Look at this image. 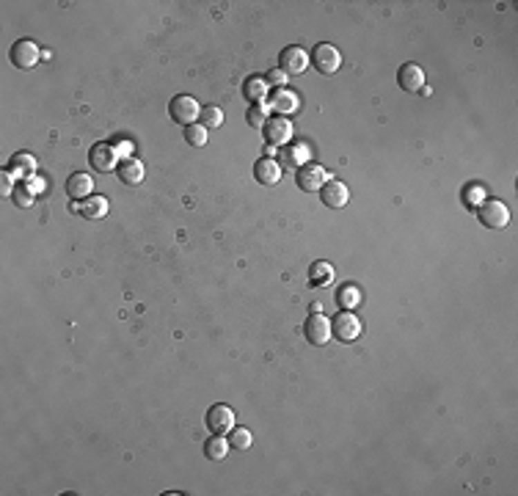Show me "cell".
<instances>
[{"label":"cell","instance_id":"25","mask_svg":"<svg viewBox=\"0 0 518 496\" xmlns=\"http://www.w3.org/2000/svg\"><path fill=\"white\" fill-rule=\"evenodd\" d=\"M199 122H202L204 127H221V124H224V111L215 108V105H207V108H202Z\"/></svg>","mask_w":518,"mask_h":496},{"label":"cell","instance_id":"3","mask_svg":"<svg viewBox=\"0 0 518 496\" xmlns=\"http://www.w3.org/2000/svg\"><path fill=\"white\" fill-rule=\"evenodd\" d=\"M331 336H336L339 342H353V339H358L361 336V323H358V317L353 314V312H339L334 320H331Z\"/></svg>","mask_w":518,"mask_h":496},{"label":"cell","instance_id":"14","mask_svg":"<svg viewBox=\"0 0 518 496\" xmlns=\"http://www.w3.org/2000/svg\"><path fill=\"white\" fill-rule=\"evenodd\" d=\"M397 83H400V88L408 91V94L422 91V88H425V72H422V66H419V64H403L400 72H397Z\"/></svg>","mask_w":518,"mask_h":496},{"label":"cell","instance_id":"18","mask_svg":"<svg viewBox=\"0 0 518 496\" xmlns=\"http://www.w3.org/2000/svg\"><path fill=\"white\" fill-rule=\"evenodd\" d=\"M309 160V149L303 144H287L281 146V163L289 169H303Z\"/></svg>","mask_w":518,"mask_h":496},{"label":"cell","instance_id":"33","mask_svg":"<svg viewBox=\"0 0 518 496\" xmlns=\"http://www.w3.org/2000/svg\"><path fill=\"white\" fill-rule=\"evenodd\" d=\"M113 146H116V152L122 155V160H124V158H130V152H133L130 141H119V144H113Z\"/></svg>","mask_w":518,"mask_h":496},{"label":"cell","instance_id":"29","mask_svg":"<svg viewBox=\"0 0 518 496\" xmlns=\"http://www.w3.org/2000/svg\"><path fill=\"white\" fill-rule=\"evenodd\" d=\"M14 202H17L19 207H30V204H33V191L28 188V182H17V188H14Z\"/></svg>","mask_w":518,"mask_h":496},{"label":"cell","instance_id":"8","mask_svg":"<svg viewBox=\"0 0 518 496\" xmlns=\"http://www.w3.org/2000/svg\"><path fill=\"white\" fill-rule=\"evenodd\" d=\"M303 334H306L309 345L323 347V345L331 339V320H328L325 314H309V317H306V325H303Z\"/></svg>","mask_w":518,"mask_h":496},{"label":"cell","instance_id":"1","mask_svg":"<svg viewBox=\"0 0 518 496\" xmlns=\"http://www.w3.org/2000/svg\"><path fill=\"white\" fill-rule=\"evenodd\" d=\"M169 113H171V119H174L177 124L191 127V124L199 122V116H202V105H199L191 94H177V97L171 99V105H169Z\"/></svg>","mask_w":518,"mask_h":496},{"label":"cell","instance_id":"22","mask_svg":"<svg viewBox=\"0 0 518 496\" xmlns=\"http://www.w3.org/2000/svg\"><path fill=\"white\" fill-rule=\"evenodd\" d=\"M8 171H11L14 177H33V171H36V160H33V155H28V152H17V155L11 158Z\"/></svg>","mask_w":518,"mask_h":496},{"label":"cell","instance_id":"28","mask_svg":"<svg viewBox=\"0 0 518 496\" xmlns=\"http://www.w3.org/2000/svg\"><path fill=\"white\" fill-rule=\"evenodd\" d=\"M246 122L251 124V127H265V122H267V108H265V102H257V105H251L249 108V113H246Z\"/></svg>","mask_w":518,"mask_h":496},{"label":"cell","instance_id":"27","mask_svg":"<svg viewBox=\"0 0 518 496\" xmlns=\"http://www.w3.org/2000/svg\"><path fill=\"white\" fill-rule=\"evenodd\" d=\"M185 141L191 146H204L207 144V127L204 124H191L185 127Z\"/></svg>","mask_w":518,"mask_h":496},{"label":"cell","instance_id":"6","mask_svg":"<svg viewBox=\"0 0 518 496\" xmlns=\"http://www.w3.org/2000/svg\"><path fill=\"white\" fill-rule=\"evenodd\" d=\"M311 64H314V69L317 72H323V75H334L336 69H339V64H342V55H339V50L334 47V44H317L314 50H311Z\"/></svg>","mask_w":518,"mask_h":496},{"label":"cell","instance_id":"26","mask_svg":"<svg viewBox=\"0 0 518 496\" xmlns=\"http://www.w3.org/2000/svg\"><path fill=\"white\" fill-rule=\"evenodd\" d=\"M229 447H235V450H249L251 447V433L246 430V428H232L229 430Z\"/></svg>","mask_w":518,"mask_h":496},{"label":"cell","instance_id":"16","mask_svg":"<svg viewBox=\"0 0 518 496\" xmlns=\"http://www.w3.org/2000/svg\"><path fill=\"white\" fill-rule=\"evenodd\" d=\"M91 191H94V182H91L88 174H72V177L66 180V193H69V199H75V202H86V199L91 196Z\"/></svg>","mask_w":518,"mask_h":496},{"label":"cell","instance_id":"10","mask_svg":"<svg viewBox=\"0 0 518 496\" xmlns=\"http://www.w3.org/2000/svg\"><path fill=\"white\" fill-rule=\"evenodd\" d=\"M278 64H281V72L289 77V75H303L306 66H309V55L303 47H284L281 55H278Z\"/></svg>","mask_w":518,"mask_h":496},{"label":"cell","instance_id":"9","mask_svg":"<svg viewBox=\"0 0 518 496\" xmlns=\"http://www.w3.org/2000/svg\"><path fill=\"white\" fill-rule=\"evenodd\" d=\"M207 428H210V433H215V436H229V430L235 428V411H232L229 406L215 403V406L207 411Z\"/></svg>","mask_w":518,"mask_h":496},{"label":"cell","instance_id":"4","mask_svg":"<svg viewBox=\"0 0 518 496\" xmlns=\"http://www.w3.org/2000/svg\"><path fill=\"white\" fill-rule=\"evenodd\" d=\"M262 135L270 146H287L289 138H292V122L284 119V116H270L262 127Z\"/></svg>","mask_w":518,"mask_h":496},{"label":"cell","instance_id":"20","mask_svg":"<svg viewBox=\"0 0 518 496\" xmlns=\"http://www.w3.org/2000/svg\"><path fill=\"white\" fill-rule=\"evenodd\" d=\"M331 281H334V265L331 262L320 259V262H314L309 267V284L311 287H328Z\"/></svg>","mask_w":518,"mask_h":496},{"label":"cell","instance_id":"5","mask_svg":"<svg viewBox=\"0 0 518 496\" xmlns=\"http://www.w3.org/2000/svg\"><path fill=\"white\" fill-rule=\"evenodd\" d=\"M477 216H480V221H483V227H488V229H505L508 224H510V210H508V204H502V202H483L480 204V210H477Z\"/></svg>","mask_w":518,"mask_h":496},{"label":"cell","instance_id":"24","mask_svg":"<svg viewBox=\"0 0 518 496\" xmlns=\"http://www.w3.org/2000/svg\"><path fill=\"white\" fill-rule=\"evenodd\" d=\"M232 447H229V439H224V436H210V441L204 444V455L210 458V461H224L227 458V452H229Z\"/></svg>","mask_w":518,"mask_h":496},{"label":"cell","instance_id":"2","mask_svg":"<svg viewBox=\"0 0 518 496\" xmlns=\"http://www.w3.org/2000/svg\"><path fill=\"white\" fill-rule=\"evenodd\" d=\"M119 152H116V146L113 144H105V141H99V144H94L91 146V152H88V163H91V169L94 171H99V174H108V171H113L116 166H119Z\"/></svg>","mask_w":518,"mask_h":496},{"label":"cell","instance_id":"13","mask_svg":"<svg viewBox=\"0 0 518 496\" xmlns=\"http://www.w3.org/2000/svg\"><path fill=\"white\" fill-rule=\"evenodd\" d=\"M320 196H323V204L331 207V210H342V207H347V202H350V191H347V185L339 182V180H328V182L323 185Z\"/></svg>","mask_w":518,"mask_h":496},{"label":"cell","instance_id":"23","mask_svg":"<svg viewBox=\"0 0 518 496\" xmlns=\"http://www.w3.org/2000/svg\"><path fill=\"white\" fill-rule=\"evenodd\" d=\"M336 303H339V309L353 312V309L361 303V292H358V287H353V284L339 287V292H336Z\"/></svg>","mask_w":518,"mask_h":496},{"label":"cell","instance_id":"7","mask_svg":"<svg viewBox=\"0 0 518 496\" xmlns=\"http://www.w3.org/2000/svg\"><path fill=\"white\" fill-rule=\"evenodd\" d=\"M39 44L36 41H30V39H19V41H14V47H11V64L17 66V69H33L36 64H39Z\"/></svg>","mask_w":518,"mask_h":496},{"label":"cell","instance_id":"15","mask_svg":"<svg viewBox=\"0 0 518 496\" xmlns=\"http://www.w3.org/2000/svg\"><path fill=\"white\" fill-rule=\"evenodd\" d=\"M254 177L262 185H276L281 180V163L273 158H259L254 163Z\"/></svg>","mask_w":518,"mask_h":496},{"label":"cell","instance_id":"31","mask_svg":"<svg viewBox=\"0 0 518 496\" xmlns=\"http://www.w3.org/2000/svg\"><path fill=\"white\" fill-rule=\"evenodd\" d=\"M265 83H267V86H276V88H284V83H287V75H284L281 69H276V72H270V75L265 77Z\"/></svg>","mask_w":518,"mask_h":496},{"label":"cell","instance_id":"21","mask_svg":"<svg viewBox=\"0 0 518 496\" xmlns=\"http://www.w3.org/2000/svg\"><path fill=\"white\" fill-rule=\"evenodd\" d=\"M80 216L88 218V221L105 218V216H108V199H102V196H88V199L83 202V207H80Z\"/></svg>","mask_w":518,"mask_h":496},{"label":"cell","instance_id":"11","mask_svg":"<svg viewBox=\"0 0 518 496\" xmlns=\"http://www.w3.org/2000/svg\"><path fill=\"white\" fill-rule=\"evenodd\" d=\"M267 105H270V111L276 113V116H292L298 108H300V97L295 94V91H289V88H276L270 97H267Z\"/></svg>","mask_w":518,"mask_h":496},{"label":"cell","instance_id":"19","mask_svg":"<svg viewBox=\"0 0 518 496\" xmlns=\"http://www.w3.org/2000/svg\"><path fill=\"white\" fill-rule=\"evenodd\" d=\"M243 97H246L251 105L265 102V97H267V83H265V77H259V75L246 77V80H243Z\"/></svg>","mask_w":518,"mask_h":496},{"label":"cell","instance_id":"30","mask_svg":"<svg viewBox=\"0 0 518 496\" xmlns=\"http://www.w3.org/2000/svg\"><path fill=\"white\" fill-rule=\"evenodd\" d=\"M11 171L6 169V171H0V193L3 196H14V182H11Z\"/></svg>","mask_w":518,"mask_h":496},{"label":"cell","instance_id":"12","mask_svg":"<svg viewBox=\"0 0 518 496\" xmlns=\"http://www.w3.org/2000/svg\"><path fill=\"white\" fill-rule=\"evenodd\" d=\"M325 182H328V177H325V169H323V166L306 163L303 169H298V188H300L303 193H317V191H323Z\"/></svg>","mask_w":518,"mask_h":496},{"label":"cell","instance_id":"17","mask_svg":"<svg viewBox=\"0 0 518 496\" xmlns=\"http://www.w3.org/2000/svg\"><path fill=\"white\" fill-rule=\"evenodd\" d=\"M116 174H119L122 182H127V185H138V182L144 180V166H141V160H135V158H124V160H119Z\"/></svg>","mask_w":518,"mask_h":496},{"label":"cell","instance_id":"32","mask_svg":"<svg viewBox=\"0 0 518 496\" xmlns=\"http://www.w3.org/2000/svg\"><path fill=\"white\" fill-rule=\"evenodd\" d=\"M25 182H28V188H30V191H33V196H36V193H41V191H44V180H41V177H28V180H25Z\"/></svg>","mask_w":518,"mask_h":496}]
</instances>
